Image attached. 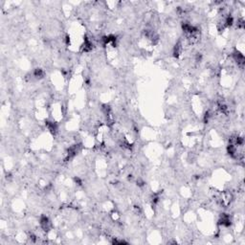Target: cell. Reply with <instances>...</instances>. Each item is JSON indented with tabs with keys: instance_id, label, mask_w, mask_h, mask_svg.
I'll list each match as a JSON object with an SVG mask.
<instances>
[{
	"instance_id": "obj_2",
	"label": "cell",
	"mask_w": 245,
	"mask_h": 245,
	"mask_svg": "<svg viewBox=\"0 0 245 245\" xmlns=\"http://www.w3.org/2000/svg\"><path fill=\"white\" fill-rule=\"evenodd\" d=\"M34 76L37 79H42L44 77V71L42 69H40V68H37V69L34 71Z\"/></svg>"
},
{
	"instance_id": "obj_1",
	"label": "cell",
	"mask_w": 245,
	"mask_h": 245,
	"mask_svg": "<svg viewBox=\"0 0 245 245\" xmlns=\"http://www.w3.org/2000/svg\"><path fill=\"white\" fill-rule=\"evenodd\" d=\"M40 227H41V229L43 231H45V232H48V231H50V229H51V222H50L49 218L47 216H41V218H40Z\"/></svg>"
}]
</instances>
